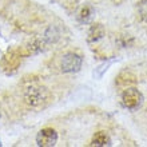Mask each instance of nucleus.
Segmentation results:
<instances>
[{"instance_id":"f257e3e1","label":"nucleus","mask_w":147,"mask_h":147,"mask_svg":"<svg viewBox=\"0 0 147 147\" xmlns=\"http://www.w3.org/2000/svg\"><path fill=\"white\" fill-rule=\"evenodd\" d=\"M143 103V95L138 88L134 87H128L122 94V105L124 109L130 110V111H135L142 106Z\"/></svg>"},{"instance_id":"f03ea898","label":"nucleus","mask_w":147,"mask_h":147,"mask_svg":"<svg viewBox=\"0 0 147 147\" xmlns=\"http://www.w3.org/2000/svg\"><path fill=\"white\" fill-rule=\"evenodd\" d=\"M24 98H26V102H27L28 105L34 106V107H38V106L43 105L44 102H47V99H48V91L44 87L31 86V87H28L26 90Z\"/></svg>"},{"instance_id":"7ed1b4c3","label":"nucleus","mask_w":147,"mask_h":147,"mask_svg":"<svg viewBox=\"0 0 147 147\" xmlns=\"http://www.w3.org/2000/svg\"><path fill=\"white\" fill-rule=\"evenodd\" d=\"M82 67V58L79 55L74 54V52H68L62 58L60 62V68L63 72H78Z\"/></svg>"},{"instance_id":"20e7f679","label":"nucleus","mask_w":147,"mask_h":147,"mask_svg":"<svg viewBox=\"0 0 147 147\" xmlns=\"http://www.w3.org/2000/svg\"><path fill=\"white\" fill-rule=\"evenodd\" d=\"M58 142V132L54 128H43L36 135V144L40 147H52Z\"/></svg>"},{"instance_id":"39448f33","label":"nucleus","mask_w":147,"mask_h":147,"mask_svg":"<svg viewBox=\"0 0 147 147\" xmlns=\"http://www.w3.org/2000/svg\"><path fill=\"white\" fill-rule=\"evenodd\" d=\"M103 36H105V27H103L102 24L95 23L90 27V30H88V42L90 43L98 42V40H100Z\"/></svg>"},{"instance_id":"423d86ee","label":"nucleus","mask_w":147,"mask_h":147,"mask_svg":"<svg viewBox=\"0 0 147 147\" xmlns=\"http://www.w3.org/2000/svg\"><path fill=\"white\" fill-rule=\"evenodd\" d=\"M111 144V139L110 136L106 134L105 131H99L94 135L92 140H91V146H96V147H105Z\"/></svg>"},{"instance_id":"0eeeda50","label":"nucleus","mask_w":147,"mask_h":147,"mask_svg":"<svg viewBox=\"0 0 147 147\" xmlns=\"http://www.w3.org/2000/svg\"><path fill=\"white\" fill-rule=\"evenodd\" d=\"M91 15H92V9L90 7H83L80 9V12H79V20L80 22H88L90 18H91Z\"/></svg>"},{"instance_id":"6e6552de","label":"nucleus","mask_w":147,"mask_h":147,"mask_svg":"<svg viewBox=\"0 0 147 147\" xmlns=\"http://www.w3.org/2000/svg\"><path fill=\"white\" fill-rule=\"evenodd\" d=\"M139 11H140V15L143 16L144 19H147V0L142 1L139 5Z\"/></svg>"}]
</instances>
